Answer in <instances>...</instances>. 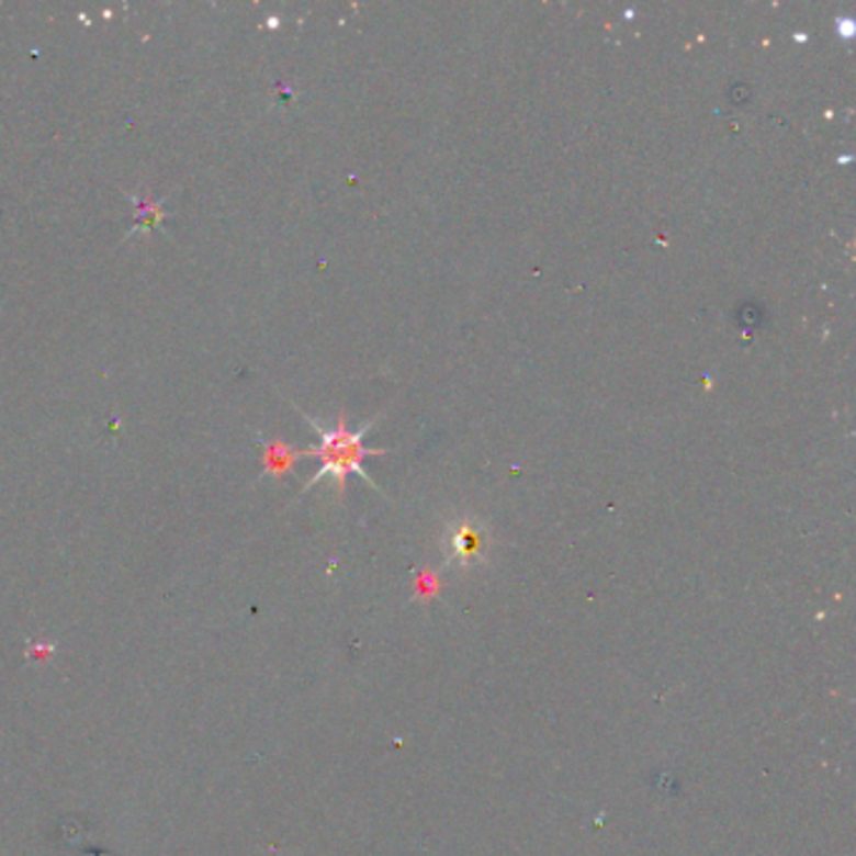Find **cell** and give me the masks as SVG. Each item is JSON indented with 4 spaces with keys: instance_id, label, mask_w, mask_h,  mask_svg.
<instances>
[{
    "instance_id": "cell-2",
    "label": "cell",
    "mask_w": 856,
    "mask_h": 856,
    "mask_svg": "<svg viewBox=\"0 0 856 856\" xmlns=\"http://www.w3.org/2000/svg\"><path fill=\"white\" fill-rule=\"evenodd\" d=\"M491 548V532L475 518L455 520L444 532V555L455 565H473L483 561Z\"/></svg>"
},
{
    "instance_id": "cell-3",
    "label": "cell",
    "mask_w": 856,
    "mask_h": 856,
    "mask_svg": "<svg viewBox=\"0 0 856 856\" xmlns=\"http://www.w3.org/2000/svg\"><path fill=\"white\" fill-rule=\"evenodd\" d=\"M302 458L304 450H296L282 440H269L261 444V465H264V475L269 477L290 475L294 470V462Z\"/></svg>"
},
{
    "instance_id": "cell-1",
    "label": "cell",
    "mask_w": 856,
    "mask_h": 856,
    "mask_svg": "<svg viewBox=\"0 0 856 856\" xmlns=\"http://www.w3.org/2000/svg\"><path fill=\"white\" fill-rule=\"evenodd\" d=\"M302 417L307 419L309 427L314 432H317L319 442L312 444V448L304 450V458H319V470L309 477V483L302 487V493L312 491L314 485L322 483L325 477H335L337 480V493L345 495V487H347V477L349 475H357L362 477L367 485L374 487V491H380L378 485H374V480L364 473V458H372V455H384L387 450H380V448H367L364 444V435L372 430L374 425H378L380 417L370 419V423L362 425L360 430H352V427L347 425V415H339L337 423L331 427H325L319 423V419H314L309 415Z\"/></svg>"
},
{
    "instance_id": "cell-4",
    "label": "cell",
    "mask_w": 856,
    "mask_h": 856,
    "mask_svg": "<svg viewBox=\"0 0 856 856\" xmlns=\"http://www.w3.org/2000/svg\"><path fill=\"white\" fill-rule=\"evenodd\" d=\"M138 209H142V216H138V219H144V222H142L144 226H154V224H159V222L164 219L161 206L156 204V201H151V199L138 201Z\"/></svg>"
}]
</instances>
